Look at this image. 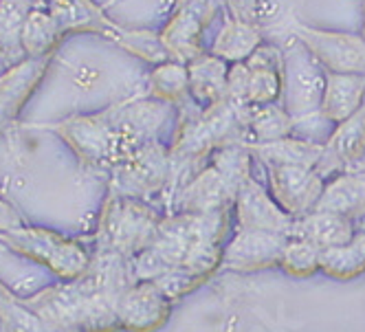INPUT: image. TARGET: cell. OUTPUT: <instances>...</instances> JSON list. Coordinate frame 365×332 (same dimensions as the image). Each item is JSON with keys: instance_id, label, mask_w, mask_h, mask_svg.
Segmentation results:
<instances>
[{"instance_id": "1", "label": "cell", "mask_w": 365, "mask_h": 332, "mask_svg": "<svg viewBox=\"0 0 365 332\" xmlns=\"http://www.w3.org/2000/svg\"><path fill=\"white\" fill-rule=\"evenodd\" d=\"M135 282L133 264L119 255L93 253L86 275L36 291L22 301L56 332H121L117 304Z\"/></svg>"}, {"instance_id": "2", "label": "cell", "mask_w": 365, "mask_h": 332, "mask_svg": "<svg viewBox=\"0 0 365 332\" xmlns=\"http://www.w3.org/2000/svg\"><path fill=\"white\" fill-rule=\"evenodd\" d=\"M251 108L238 106L236 101L222 99L212 108H194L180 115L170 147L172 181H180L178 190L207 165L216 150L229 143H247V117ZM176 190V192H178ZM174 192V194H176ZM174 198V196H172Z\"/></svg>"}, {"instance_id": "3", "label": "cell", "mask_w": 365, "mask_h": 332, "mask_svg": "<svg viewBox=\"0 0 365 332\" xmlns=\"http://www.w3.org/2000/svg\"><path fill=\"white\" fill-rule=\"evenodd\" d=\"M163 216V212L150 205V200L108 192L99 209L91 249L93 253L135 260L154 242Z\"/></svg>"}, {"instance_id": "4", "label": "cell", "mask_w": 365, "mask_h": 332, "mask_svg": "<svg viewBox=\"0 0 365 332\" xmlns=\"http://www.w3.org/2000/svg\"><path fill=\"white\" fill-rule=\"evenodd\" d=\"M0 244L16 253L18 258L46 269L60 282L82 277L93 266L91 242L38 224L24 222L14 232L0 234Z\"/></svg>"}, {"instance_id": "5", "label": "cell", "mask_w": 365, "mask_h": 332, "mask_svg": "<svg viewBox=\"0 0 365 332\" xmlns=\"http://www.w3.org/2000/svg\"><path fill=\"white\" fill-rule=\"evenodd\" d=\"M56 133L86 170L110 172L125 155L123 139L108 110L73 115L56 125Z\"/></svg>"}, {"instance_id": "6", "label": "cell", "mask_w": 365, "mask_h": 332, "mask_svg": "<svg viewBox=\"0 0 365 332\" xmlns=\"http://www.w3.org/2000/svg\"><path fill=\"white\" fill-rule=\"evenodd\" d=\"M198 224L200 214H165L154 242L135 260H130L135 279L156 282L168 273L178 271L196 240Z\"/></svg>"}, {"instance_id": "7", "label": "cell", "mask_w": 365, "mask_h": 332, "mask_svg": "<svg viewBox=\"0 0 365 332\" xmlns=\"http://www.w3.org/2000/svg\"><path fill=\"white\" fill-rule=\"evenodd\" d=\"M110 194L133 196L150 200L156 194H163L172 181V159L170 147L159 141H148L128 155L108 172Z\"/></svg>"}, {"instance_id": "8", "label": "cell", "mask_w": 365, "mask_h": 332, "mask_svg": "<svg viewBox=\"0 0 365 332\" xmlns=\"http://www.w3.org/2000/svg\"><path fill=\"white\" fill-rule=\"evenodd\" d=\"M220 7L222 0H178L159 33L170 60L190 64L210 53L202 44V36L218 16Z\"/></svg>"}, {"instance_id": "9", "label": "cell", "mask_w": 365, "mask_h": 332, "mask_svg": "<svg viewBox=\"0 0 365 332\" xmlns=\"http://www.w3.org/2000/svg\"><path fill=\"white\" fill-rule=\"evenodd\" d=\"M291 33L308 51L324 73L365 75V42L361 33L326 31L293 22Z\"/></svg>"}, {"instance_id": "10", "label": "cell", "mask_w": 365, "mask_h": 332, "mask_svg": "<svg viewBox=\"0 0 365 332\" xmlns=\"http://www.w3.org/2000/svg\"><path fill=\"white\" fill-rule=\"evenodd\" d=\"M174 313L170 295L150 279H135L117 304V323L121 332H159Z\"/></svg>"}, {"instance_id": "11", "label": "cell", "mask_w": 365, "mask_h": 332, "mask_svg": "<svg viewBox=\"0 0 365 332\" xmlns=\"http://www.w3.org/2000/svg\"><path fill=\"white\" fill-rule=\"evenodd\" d=\"M269 192L277 205L293 218L315 212L326 187V178L308 165H269Z\"/></svg>"}, {"instance_id": "12", "label": "cell", "mask_w": 365, "mask_h": 332, "mask_svg": "<svg viewBox=\"0 0 365 332\" xmlns=\"http://www.w3.org/2000/svg\"><path fill=\"white\" fill-rule=\"evenodd\" d=\"M289 236L259 232V229H236L222 255V271L229 273H259L279 266Z\"/></svg>"}, {"instance_id": "13", "label": "cell", "mask_w": 365, "mask_h": 332, "mask_svg": "<svg viewBox=\"0 0 365 332\" xmlns=\"http://www.w3.org/2000/svg\"><path fill=\"white\" fill-rule=\"evenodd\" d=\"M233 222L236 229H259L282 236H293L295 218L286 214L273 198V194L249 174L233 198Z\"/></svg>"}, {"instance_id": "14", "label": "cell", "mask_w": 365, "mask_h": 332, "mask_svg": "<svg viewBox=\"0 0 365 332\" xmlns=\"http://www.w3.org/2000/svg\"><path fill=\"white\" fill-rule=\"evenodd\" d=\"M233 198H236L233 185L214 163L207 161V165L174 194L172 207L165 214H216L233 209Z\"/></svg>"}, {"instance_id": "15", "label": "cell", "mask_w": 365, "mask_h": 332, "mask_svg": "<svg viewBox=\"0 0 365 332\" xmlns=\"http://www.w3.org/2000/svg\"><path fill=\"white\" fill-rule=\"evenodd\" d=\"M365 157V104L350 119L334 125L332 135L324 143V152L315 170L330 181L332 176L348 172Z\"/></svg>"}, {"instance_id": "16", "label": "cell", "mask_w": 365, "mask_h": 332, "mask_svg": "<svg viewBox=\"0 0 365 332\" xmlns=\"http://www.w3.org/2000/svg\"><path fill=\"white\" fill-rule=\"evenodd\" d=\"M108 113L123 139V147L128 155L130 150L156 139V133L161 130L165 119L172 113V104H165V101L152 97V99H139V101H130V104L115 106Z\"/></svg>"}, {"instance_id": "17", "label": "cell", "mask_w": 365, "mask_h": 332, "mask_svg": "<svg viewBox=\"0 0 365 332\" xmlns=\"http://www.w3.org/2000/svg\"><path fill=\"white\" fill-rule=\"evenodd\" d=\"M34 5L46 9L64 33H97L119 44L125 27L113 22L93 0H36Z\"/></svg>"}, {"instance_id": "18", "label": "cell", "mask_w": 365, "mask_h": 332, "mask_svg": "<svg viewBox=\"0 0 365 332\" xmlns=\"http://www.w3.org/2000/svg\"><path fill=\"white\" fill-rule=\"evenodd\" d=\"M51 60L53 56L24 58L0 71V113L7 117V121H16L22 115L24 106L29 104L42 84Z\"/></svg>"}, {"instance_id": "19", "label": "cell", "mask_w": 365, "mask_h": 332, "mask_svg": "<svg viewBox=\"0 0 365 332\" xmlns=\"http://www.w3.org/2000/svg\"><path fill=\"white\" fill-rule=\"evenodd\" d=\"M249 68L247 104L264 106L275 104L284 95V53L273 44H259L245 62Z\"/></svg>"}, {"instance_id": "20", "label": "cell", "mask_w": 365, "mask_h": 332, "mask_svg": "<svg viewBox=\"0 0 365 332\" xmlns=\"http://www.w3.org/2000/svg\"><path fill=\"white\" fill-rule=\"evenodd\" d=\"M365 104V75L326 73L319 117L328 123H341L356 115Z\"/></svg>"}, {"instance_id": "21", "label": "cell", "mask_w": 365, "mask_h": 332, "mask_svg": "<svg viewBox=\"0 0 365 332\" xmlns=\"http://www.w3.org/2000/svg\"><path fill=\"white\" fill-rule=\"evenodd\" d=\"M317 209L332 212L352 222L365 220V170H348L326 181Z\"/></svg>"}, {"instance_id": "22", "label": "cell", "mask_w": 365, "mask_h": 332, "mask_svg": "<svg viewBox=\"0 0 365 332\" xmlns=\"http://www.w3.org/2000/svg\"><path fill=\"white\" fill-rule=\"evenodd\" d=\"M356 234H359L356 222L332 212L315 209L304 218H295L291 238H304L324 251H330V249L348 247Z\"/></svg>"}, {"instance_id": "23", "label": "cell", "mask_w": 365, "mask_h": 332, "mask_svg": "<svg viewBox=\"0 0 365 332\" xmlns=\"http://www.w3.org/2000/svg\"><path fill=\"white\" fill-rule=\"evenodd\" d=\"M229 66L225 60L207 53L187 64L190 71V99L198 108H212L227 95Z\"/></svg>"}, {"instance_id": "24", "label": "cell", "mask_w": 365, "mask_h": 332, "mask_svg": "<svg viewBox=\"0 0 365 332\" xmlns=\"http://www.w3.org/2000/svg\"><path fill=\"white\" fill-rule=\"evenodd\" d=\"M262 42L264 40H262V31H259V24H249L227 16L222 29L218 31V36L210 46V53L225 60L227 64H238V62H247Z\"/></svg>"}, {"instance_id": "25", "label": "cell", "mask_w": 365, "mask_h": 332, "mask_svg": "<svg viewBox=\"0 0 365 332\" xmlns=\"http://www.w3.org/2000/svg\"><path fill=\"white\" fill-rule=\"evenodd\" d=\"M249 145V143H247ZM253 152V159H257L264 167L269 165H308L315 167L324 143H315L299 137H286L273 143H262V145H249Z\"/></svg>"}, {"instance_id": "26", "label": "cell", "mask_w": 365, "mask_h": 332, "mask_svg": "<svg viewBox=\"0 0 365 332\" xmlns=\"http://www.w3.org/2000/svg\"><path fill=\"white\" fill-rule=\"evenodd\" d=\"M295 119L289 115L282 104H264L253 106L247 117V143L249 145H262L273 143L286 137H293Z\"/></svg>"}, {"instance_id": "27", "label": "cell", "mask_w": 365, "mask_h": 332, "mask_svg": "<svg viewBox=\"0 0 365 332\" xmlns=\"http://www.w3.org/2000/svg\"><path fill=\"white\" fill-rule=\"evenodd\" d=\"M31 9V0H0V62L5 68L27 58L22 51V29Z\"/></svg>"}, {"instance_id": "28", "label": "cell", "mask_w": 365, "mask_h": 332, "mask_svg": "<svg viewBox=\"0 0 365 332\" xmlns=\"http://www.w3.org/2000/svg\"><path fill=\"white\" fill-rule=\"evenodd\" d=\"M66 38L64 29L46 9L34 5L22 29V51L27 58H48Z\"/></svg>"}, {"instance_id": "29", "label": "cell", "mask_w": 365, "mask_h": 332, "mask_svg": "<svg viewBox=\"0 0 365 332\" xmlns=\"http://www.w3.org/2000/svg\"><path fill=\"white\" fill-rule=\"evenodd\" d=\"M150 93L152 97L165 101V104L178 106L190 99V71L187 64L168 60L152 66L150 73Z\"/></svg>"}, {"instance_id": "30", "label": "cell", "mask_w": 365, "mask_h": 332, "mask_svg": "<svg viewBox=\"0 0 365 332\" xmlns=\"http://www.w3.org/2000/svg\"><path fill=\"white\" fill-rule=\"evenodd\" d=\"M322 273L332 279H352L365 273V232H359L348 247L324 251Z\"/></svg>"}, {"instance_id": "31", "label": "cell", "mask_w": 365, "mask_h": 332, "mask_svg": "<svg viewBox=\"0 0 365 332\" xmlns=\"http://www.w3.org/2000/svg\"><path fill=\"white\" fill-rule=\"evenodd\" d=\"M322 264H324V249L304 238H289L277 269H282L291 277H312L322 273Z\"/></svg>"}, {"instance_id": "32", "label": "cell", "mask_w": 365, "mask_h": 332, "mask_svg": "<svg viewBox=\"0 0 365 332\" xmlns=\"http://www.w3.org/2000/svg\"><path fill=\"white\" fill-rule=\"evenodd\" d=\"M123 51H128L130 56H135L152 66L168 62L170 56L161 42V36L154 31H145V29H123L119 44Z\"/></svg>"}, {"instance_id": "33", "label": "cell", "mask_w": 365, "mask_h": 332, "mask_svg": "<svg viewBox=\"0 0 365 332\" xmlns=\"http://www.w3.org/2000/svg\"><path fill=\"white\" fill-rule=\"evenodd\" d=\"M0 330L3 332H56L38 313H34L22 297H16L0 313Z\"/></svg>"}, {"instance_id": "34", "label": "cell", "mask_w": 365, "mask_h": 332, "mask_svg": "<svg viewBox=\"0 0 365 332\" xmlns=\"http://www.w3.org/2000/svg\"><path fill=\"white\" fill-rule=\"evenodd\" d=\"M227 9V16L249 22V24H259V14H262V0H222Z\"/></svg>"}, {"instance_id": "35", "label": "cell", "mask_w": 365, "mask_h": 332, "mask_svg": "<svg viewBox=\"0 0 365 332\" xmlns=\"http://www.w3.org/2000/svg\"><path fill=\"white\" fill-rule=\"evenodd\" d=\"M20 224H24L20 212L11 205L9 200L0 198V234H7V232H14Z\"/></svg>"}, {"instance_id": "36", "label": "cell", "mask_w": 365, "mask_h": 332, "mask_svg": "<svg viewBox=\"0 0 365 332\" xmlns=\"http://www.w3.org/2000/svg\"><path fill=\"white\" fill-rule=\"evenodd\" d=\"M18 295L3 282V279H0V313H3L5 308H7V306L16 299Z\"/></svg>"}, {"instance_id": "37", "label": "cell", "mask_w": 365, "mask_h": 332, "mask_svg": "<svg viewBox=\"0 0 365 332\" xmlns=\"http://www.w3.org/2000/svg\"><path fill=\"white\" fill-rule=\"evenodd\" d=\"M361 38L365 42V0H363V31H361Z\"/></svg>"}, {"instance_id": "38", "label": "cell", "mask_w": 365, "mask_h": 332, "mask_svg": "<svg viewBox=\"0 0 365 332\" xmlns=\"http://www.w3.org/2000/svg\"><path fill=\"white\" fill-rule=\"evenodd\" d=\"M361 227H363V229H361V232H365V220L361 222Z\"/></svg>"}, {"instance_id": "39", "label": "cell", "mask_w": 365, "mask_h": 332, "mask_svg": "<svg viewBox=\"0 0 365 332\" xmlns=\"http://www.w3.org/2000/svg\"><path fill=\"white\" fill-rule=\"evenodd\" d=\"M31 3H36V0H31Z\"/></svg>"}]
</instances>
